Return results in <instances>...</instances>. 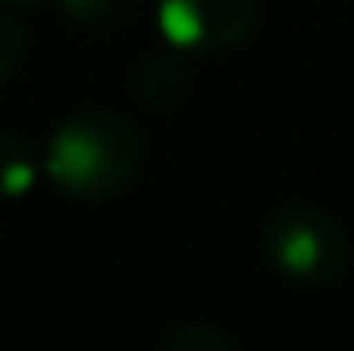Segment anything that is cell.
<instances>
[{"label": "cell", "mask_w": 354, "mask_h": 351, "mask_svg": "<svg viewBox=\"0 0 354 351\" xmlns=\"http://www.w3.org/2000/svg\"><path fill=\"white\" fill-rule=\"evenodd\" d=\"M140 166V140L129 121L109 114H80L49 140V174L68 193H117Z\"/></svg>", "instance_id": "obj_1"}, {"label": "cell", "mask_w": 354, "mask_h": 351, "mask_svg": "<svg viewBox=\"0 0 354 351\" xmlns=\"http://www.w3.org/2000/svg\"><path fill=\"white\" fill-rule=\"evenodd\" d=\"M264 249L279 272L306 283L332 280L343 264V238L335 223L309 208H290L275 215L264 231Z\"/></svg>", "instance_id": "obj_2"}, {"label": "cell", "mask_w": 354, "mask_h": 351, "mask_svg": "<svg viewBox=\"0 0 354 351\" xmlns=\"http://www.w3.org/2000/svg\"><path fill=\"white\" fill-rule=\"evenodd\" d=\"M257 0H162V27L177 46L218 49L245 35Z\"/></svg>", "instance_id": "obj_3"}, {"label": "cell", "mask_w": 354, "mask_h": 351, "mask_svg": "<svg viewBox=\"0 0 354 351\" xmlns=\"http://www.w3.org/2000/svg\"><path fill=\"white\" fill-rule=\"evenodd\" d=\"M35 170H30V152L15 136L0 132V197H15L30 186Z\"/></svg>", "instance_id": "obj_4"}, {"label": "cell", "mask_w": 354, "mask_h": 351, "mask_svg": "<svg viewBox=\"0 0 354 351\" xmlns=\"http://www.w3.org/2000/svg\"><path fill=\"white\" fill-rule=\"evenodd\" d=\"M19 53H23V35H19V27H15L8 15H0V76H8V72L15 69Z\"/></svg>", "instance_id": "obj_5"}, {"label": "cell", "mask_w": 354, "mask_h": 351, "mask_svg": "<svg viewBox=\"0 0 354 351\" xmlns=\"http://www.w3.org/2000/svg\"><path fill=\"white\" fill-rule=\"evenodd\" d=\"M170 348H174V351H230V348L223 344V340L215 336V332H204V329L174 336V340H170Z\"/></svg>", "instance_id": "obj_6"}]
</instances>
